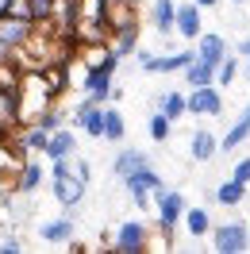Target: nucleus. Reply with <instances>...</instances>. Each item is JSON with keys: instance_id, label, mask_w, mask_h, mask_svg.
<instances>
[{"instance_id": "f257e3e1", "label": "nucleus", "mask_w": 250, "mask_h": 254, "mask_svg": "<svg viewBox=\"0 0 250 254\" xmlns=\"http://www.w3.org/2000/svg\"><path fill=\"white\" fill-rule=\"evenodd\" d=\"M54 89H50L47 81V69H31V73H23L16 85V124H35L43 112L54 104Z\"/></svg>"}, {"instance_id": "f03ea898", "label": "nucleus", "mask_w": 250, "mask_h": 254, "mask_svg": "<svg viewBox=\"0 0 250 254\" xmlns=\"http://www.w3.org/2000/svg\"><path fill=\"white\" fill-rule=\"evenodd\" d=\"M124 189H127V196L135 200V208H139V212H150L154 192L166 189V181H162V174H158L154 166H142V170H135V174L124 177Z\"/></svg>"}, {"instance_id": "7ed1b4c3", "label": "nucleus", "mask_w": 250, "mask_h": 254, "mask_svg": "<svg viewBox=\"0 0 250 254\" xmlns=\"http://www.w3.org/2000/svg\"><path fill=\"white\" fill-rule=\"evenodd\" d=\"M212 251L216 254H243L250 251V223L243 220H227L212 227Z\"/></svg>"}, {"instance_id": "20e7f679", "label": "nucleus", "mask_w": 250, "mask_h": 254, "mask_svg": "<svg viewBox=\"0 0 250 254\" xmlns=\"http://www.w3.org/2000/svg\"><path fill=\"white\" fill-rule=\"evenodd\" d=\"M112 251L116 254H142L150 251V227L142 220H124L112 235Z\"/></svg>"}, {"instance_id": "39448f33", "label": "nucleus", "mask_w": 250, "mask_h": 254, "mask_svg": "<svg viewBox=\"0 0 250 254\" xmlns=\"http://www.w3.org/2000/svg\"><path fill=\"white\" fill-rule=\"evenodd\" d=\"M185 208L188 204L177 189H158L154 192V212H158V227H162V231H173L177 223L185 220Z\"/></svg>"}, {"instance_id": "423d86ee", "label": "nucleus", "mask_w": 250, "mask_h": 254, "mask_svg": "<svg viewBox=\"0 0 250 254\" xmlns=\"http://www.w3.org/2000/svg\"><path fill=\"white\" fill-rule=\"evenodd\" d=\"M85 189H89V181H81L77 174H69V177H50V196H54L65 212H73V208L85 200Z\"/></svg>"}, {"instance_id": "0eeeda50", "label": "nucleus", "mask_w": 250, "mask_h": 254, "mask_svg": "<svg viewBox=\"0 0 250 254\" xmlns=\"http://www.w3.org/2000/svg\"><path fill=\"white\" fill-rule=\"evenodd\" d=\"M73 127H81L89 139H104V104H96L93 96H85L73 108Z\"/></svg>"}, {"instance_id": "6e6552de", "label": "nucleus", "mask_w": 250, "mask_h": 254, "mask_svg": "<svg viewBox=\"0 0 250 254\" xmlns=\"http://www.w3.org/2000/svg\"><path fill=\"white\" fill-rule=\"evenodd\" d=\"M188 116H223V89L219 85L188 89Z\"/></svg>"}, {"instance_id": "1a4fd4ad", "label": "nucleus", "mask_w": 250, "mask_h": 254, "mask_svg": "<svg viewBox=\"0 0 250 254\" xmlns=\"http://www.w3.org/2000/svg\"><path fill=\"white\" fill-rule=\"evenodd\" d=\"M177 35L188 39V43H196L204 35V8L196 0H181L177 4Z\"/></svg>"}, {"instance_id": "9d476101", "label": "nucleus", "mask_w": 250, "mask_h": 254, "mask_svg": "<svg viewBox=\"0 0 250 254\" xmlns=\"http://www.w3.org/2000/svg\"><path fill=\"white\" fill-rule=\"evenodd\" d=\"M73 235H77V223H73L69 212H65V216H54V220H47V223H39V239L50 243V247H65V243H73Z\"/></svg>"}, {"instance_id": "9b49d317", "label": "nucleus", "mask_w": 250, "mask_h": 254, "mask_svg": "<svg viewBox=\"0 0 250 254\" xmlns=\"http://www.w3.org/2000/svg\"><path fill=\"white\" fill-rule=\"evenodd\" d=\"M227 54H231V47H227V39L219 31H204L200 39H196V58H200V62H208V65L219 69V62H223Z\"/></svg>"}, {"instance_id": "f8f14e48", "label": "nucleus", "mask_w": 250, "mask_h": 254, "mask_svg": "<svg viewBox=\"0 0 250 254\" xmlns=\"http://www.w3.org/2000/svg\"><path fill=\"white\" fill-rule=\"evenodd\" d=\"M39 189H43V162L23 158L19 162V177H16V192L19 196H35Z\"/></svg>"}, {"instance_id": "ddd939ff", "label": "nucleus", "mask_w": 250, "mask_h": 254, "mask_svg": "<svg viewBox=\"0 0 250 254\" xmlns=\"http://www.w3.org/2000/svg\"><path fill=\"white\" fill-rule=\"evenodd\" d=\"M150 23L158 35H177V0H154L150 4Z\"/></svg>"}, {"instance_id": "4468645a", "label": "nucleus", "mask_w": 250, "mask_h": 254, "mask_svg": "<svg viewBox=\"0 0 250 254\" xmlns=\"http://www.w3.org/2000/svg\"><path fill=\"white\" fill-rule=\"evenodd\" d=\"M247 139H250V104L239 112V120L227 127V135L219 139V150H223V154H231V150H239V146L247 143Z\"/></svg>"}, {"instance_id": "2eb2a0df", "label": "nucleus", "mask_w": 250, "mask_h": 254, "mask_svg": "<svg viewBox=\"0 0 250 254\" xmlns=\"http://www.w3.org/2000/svg\"><path fill=\"white\" fill-rule=\"evenodd\" d=\"M219 154V139L212 135V131H192V139H188V158L192 162H212Z\"/></svg>"}, {"instance_id": "dca6fc26", "label": "nucleus", "mask_w": 250, "mask_h": 254, "mask_svg": "<svg viewBox=\"0 0 250 254\" xmlns=\"http://www.w3.org/2000/svg\"><path fill=\"white\" fill-rule=\"evenodd\" d=\"M188 62H196V47L173 50V54H158L154 58V73H185Z\"/></svg>"}, {"instance_id": "f3484780", "label": "nucleus", "mask_w": 250, "mask_h": 254, "mask_svg": "<svg viewBox=\"0 0 250 254\" xmlns=\"http://www.w3.org/2000/svg\"><path fill=\"white\" fill-rule=\"evenodd\" d=\"M247 189H250V185H243L239 177H227V181H219V185H216L212 200H216V204H223V208H239L243 200H247Z\"/></svg>"}, {"instance_id": "a211bd4d", "label": "nucleus", "mask_w": 250, "mask_h": 254, "mask_svg": "<svg viewBox=\"0 0 250 254\" xmlns=\"http://www.w3.org/2000/svg\"><path fill=\"white\" fill-rule=\"evenodd\" d=\"M77 154V135L69 131V127H58L54 135H50V146H47V158L58 162V158H73Z\"/></svg>"}, {"instance_id": "6ab92c4d", "label": "nucleus", "mask_w": 250, "mask_h": 254, "mask_svg": "<svg viewBox=\"0 0 250 254\" xmlns=\"http://www.w3.org/2000/svg\"><path fill=\"white\" fill-rule=\"evenodd\" d=\"M142 166H150V154H142V150H131V146H127V150H120V154L112 158V174L124 181L127 174H135V170H142Z\"/></svg>"}, {"instance_id": "aec40b11", "label": "nucleus", "mask_w": 250, "mask_h": 254, "mask_svg": "<svg viewBox=\"0 0 250 254\" xmlns=\"http://www.w3.org/2000/svg\"><path fill=\"white\" fill-rule=\"evenodd\" d=\"M185 231L192 239H204V235H212V212H208V208L204 204H196V208H185Z\"/></svg>"}, {"instance_id": "412c9836", "label": "nucleus", "mask_w": 250, "mask_h": 254, "mask_svg": "<svg viewBox=\"0 0 250 254\" xmlns=\"http://www.w3.org/2000/svg\"><path fill=\"white\" fill-rule=\"evenodd\" d=\"M158 112H166L173 124L188 116V93H177V89H166V93H158Z\"/></svg>"}, {"instance_id": "4be33fe9", "label": "nucleus", "mask_w": 250, "mask_h": 254, "mask_svg": "<svg viewBox=\"0 0 250 254\" xmlns=\"http://www.w3.org/2000/svg\"><path fill=\"white\" fill-rule=\"evenodd\" d=\"M127 135V120L116 104H104V143H124Z\"/></svg>"}, {"instance_id": "5701e85b", "label": "nucleus", "mask_w": 250, "mask_h": 254, "mask_svg": "<svg viewBox=\"0 0 250 254\" xmlns=\"http://www.w3.org/2000/svg\"><path fill=\"white\" fill-rule=\"evenodd\" d=\"M19 146H23V150H35V154H47L50 131H47V127H39V124H27V127H23V135H19Z\"/></svg>"}, {"instance_id": "b1692460", "label": "nucleus", "mask_w": 250, "mask_h": 254, "mask_svg": "<svg viewBox=\"0 0 250 254\" xmlns=\"http://www.w3.org/2000/svg\"><path fill=\"white\" fill-rule=\"evenodd\" d=\"M185 77V85L188 89H200V85H216V65H208V62H188V69L181 73Z\"/></svg>"}, {"instance_id": "393cba45", "label": "nucleus", "mask_w": 250, "mask_h": 254, "mask_svg": "<svg viewBox=\"0 0 250 254\" xmlns=\"http://www.w3.org/2000/svg\"><path fill=\"white\" fill-rule=\"evenodd\" d=\"M146 131H150V139L154 143H170V135H173V120L166 116V112H150V120H146Z\"/></svg>"}, {"instance_id": "a878e982", "label": "nucleus", "mask_w": 250, "mask_h": 254, "mask_svg": "<svg viewBox=\"0 0 250 254\" xmlns=\"http://www.w3.org/2000/svg\"><path fill=\"white\" fill-rule=\"evenodd\" d=\"M112 47L120 50V54H135V50H139V23H127V27H120V31H116V43H112Z\"/></svg>"}, {"instance_id": "bb28decb", "label": "nucleus", "mask_w": 250, "mask_h": 254, "mask_svg": "<svg viewBox=\"0 0 250 254\" xmlns=\"http://www.w3.org/2000/svg\"><path fill=\"white\" fill-rule=\"evenodd\" d=\"M235 77H239V58L227 54V58L219 62V69H216V85H219V89H227V85H235Z\"/></svg>"}, {"instance_id": "cd10ccee", "label": "nucleus", "mask_w": 250, "mask_h": 254, "mask_svg": "<svg viewBox=\"0 0 250 254\" xmlns=\"http://www.w3.org/2000/svg\"><path fill=\"white\" fill-rule=\"evenodd\" d=\"M35 124H39V127H47L50 135H54V131H58V127H65V116H62V112H58V108H54V104H50V108L43 112V116H39V120H35Z\"/></svg>"}, {"instance_id": "c85d7f7f", "label": "nucleus", "mask_w": 250, "mask_h": 254, "mask_svg": "<svg viewBox=\"0 0 250 254\" xmlns=\"http://www.w3.org/2000/svg\"><path fill=\"white\" fill-rule=\"evenodd\" d=\"M154 58H158V54H150V50H135V62H139V69H142V73H154Z\"/></svg>"}, {"instance_id": "c756f323", "label": "nucleus", "mask_w": 250, "mask_h": 254, "mask_svg": "<svg viewBox=\"0 0 250 254\" xmlns=\"http://www.w3.org/2000/svg\"><path fill=\"white\" fill-rule=\"evenodd\" d=\"M231 177H239L243 185H250V158H239L235 162V170H231Z\"/></svg>"}, {"instance_id": "7c9ffc66", "label": "nucleus", "mask_w": 250, "mask_h": 254, "mask_svg": "<svg viewBox=\"0 0 250 254\" xmlns=\"http://www.w3.org/2000/svg\"><path fill=\"white\" fill-rule=\"evenodd\" d=\"M23 251V243H19L16 235H8V239H0V254H19Z\"/></svg>"}, {"instance_id": "2f4dec72", "label": "nucleus", "mask_w": 250, "mask_h": 254, "mask_svg": "<svg viewBox=\"0 0 250 254\" xmlns=\"http://www.w3.org/2000/svg\"><path fill=\"white\" fill-rule=\"evenodd\" d=\"M77 177L81 181H93V166H89L85 158H77Z\"/></svg>"}, {"instance_id": "473e14b6", "label": "nucleus", "mask_w": 250, "mask_h": 254, "mask_svg": "<svg viewBox=\"0 0 250 254\" xmlns=\"http://www.w3.org/2000/svg\"><path fill=\"white\" fill-rule=\"evenodd\" d=\"M239 58H250V35L243 39V43H239Z\"/></svg>"}, {"instance_id": "72a5a7b5", "label": "nucleus", "mask_w": 250, "mask_h": 254, "mask_svg": "<svg viewBox=\"0 0 250 254\" xmlns=\"http://www.w3.org/2000/svg\"><path fill=\"white\" fill-rule=\"evenodd\" d=\"M196 4H200L204 12H208V8H219V0H196Z\"/></svg>"}, {"instance_id": "f704fd0d", "label": "nucleus", "mask_w": 250, "mask_h": 254, "mask_svg": "<svg viewBox=\"0 0 250 254\" xmlns=\"http://www.w3.org/2000/svg\"><path fill=\"white\" fill-rule=\"evenodd\" d=\"M231 4H235V8H239V4H247V0H231Z\"/></svg>"}]
</instances>
